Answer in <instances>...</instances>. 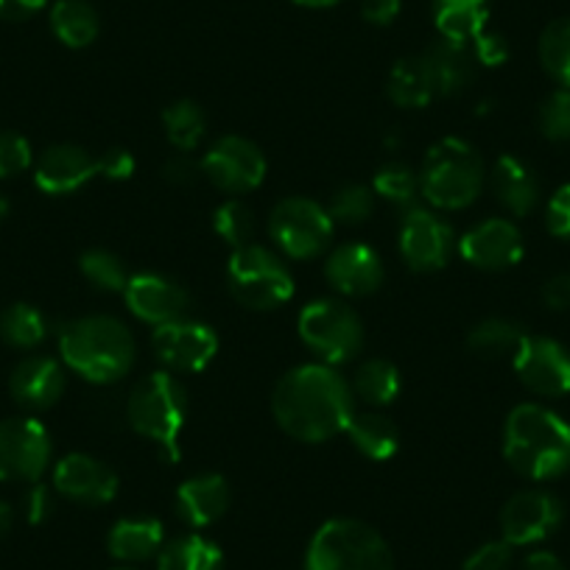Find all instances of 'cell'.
Wrapping results in <instances>:
<instances>
[{"instance_id": "obj_26", "label": "cell", "mask_w": 570, "mask_h": 570, "mask_svg": "<svg viewBox=\"0 0 570 570\" xmlns=\"http://www.w3.org/2000/svg\"><path fill=\"white\" fill-rule=\"evenodd\" d=\"M490 20L487 0H434V26L442 40L470 46Z\"/></svg>"}, {"instance_id": "obj_24", "label": "cell", "mask_w": 570, "mask_h": 570, "mask_svg": "<svg viewBox=\"0 0 570 570\" xmlns=\"http://www.w3.org/2000/svg\"><path fill=\"white\" fill-rule=\"evenodd\" d=\"M166 546V525L157 518H124L109 529L107 548L118 562L135 564L160 557Z\"/></svg>"}, {"instance_id": "obj_17", "label": "cell", "mask_w": 570, "mask_h": 570, "mask_svg": "<svg viewBox=\"0 0 570 570\" xmlns=\"http://www.w3.org/2000/svg\"><path fill=\"white\" fill-rule=\"evenodd\" d=\"M459 255L484 272H503L523 257V233L507 218H487L459 238Z\"/></svg>"}, {"instance_id": "obj_50", "label": "cell", "mask_w": 570, "mask_h": 570, "mask_svg": "<svg viewBox=\"0 0 570 570\" xmlns=\"http://www.w3.org/2000/svg\"><path fill=\"white\" fill-rule=\"evenodd\" d=\"M46 7V0H0V20H29Z\"/></svg>"}, {"instance_id": "obj_28", "label": "cell", "mask_w": 570, "mask_h": 570, "mask_svg": "<svg viewBox=\"0 0 570 570\" xmlns=\"http://www.w3.org/2000/svg\"><path fill=\"white\" fill-rule=\"evenodd\" d=\"M51 29L68 48H87L101 31L96 9L87 0H57L51 9Z\"/></svg>"}, {"instance_id": "obj_52", "label": "cell", "mask_w": 570, "mask_h": 570, "mask_svg": "<svg viewBox=\"0 0 570 570\" xmlns=\"http://www.w3.org/2000/svg\"><path fill=\"white\" fill-rule=\"evenodd\" d=\"M12 523H14L12 507H9L7 501H0V537L7 534L9 529H12Z\"/></svg>"}, {"instance_id": "obj_46", "label": "cell", "mask_w": 570, "mask_h": 570, "mask_svg": "<svg viewBox=\"0 0 570 570\" xmlns=\"http://www.w3.org/2000/svg\"><path fill=\"white\" fill-rule=\"evenodd\" d=\"M98 166H101V177L120 183V179H129L135 174V157L124 149H112L98 157Z\"/></svg>"}, {"instance_id": "obj_11", "label": "cell", "mask_w": 570, "mask_h": 570, "mask_svg": "<svg viewBox=\"0 0 570 570\" xmlns=\"http://www.w3.org/2000/svg\"><path fill=\"white\" fill-rule=\"evenodd\" d=\"M202 174L224 194H249L266 179V157L240 135H224L202 157Z\"/></svg>"}, {"instance_id": "obj_25", "label": "cell", "mask_w": 570, "mask_h": 570, "mask_svg": "<svg viewBox=\"0 0 570 570\" xmlns=\"http://www.w3.org/2000/svg\"><path fill=\"white\" fill-rule=\"evenodd\" d=\"M492 190L512 216H529L540 202V183L523 160L512 155L498 157L492 168Z\"/></svg>"}, {"instance_id": "obj_44", "label": "cell", "mask_w": 570, "mask_h": 570, "mask_svg": "<svg viewBox=\"0 0 570 570\" xmlns=\"http://www.w3.org/2000/svg\"><path fill=\"white\" fill-rule=\"evenodd\" d=\"M473 57L475 62L487 65V68H498V65L507 62L509 57V46L501 35L495 31H481L479 37L473 40Z\"/></svg>"}, {"instance_id": "obj_19", "label": "cell", "mask_w": 570, "mask_h": 570, "mask_svg": "<svg viewBox=\"0 0 570 570\" xmlns=\"http://www.w3.org/2000/svg\"><path fill=\"white\" fill-rule=\"evenodd\" d=\"M325 277L344 297H370L386 279V268L372 246L350 240L327 255Z\"/></svg>"}, {"instance_id": "obj_39", "label": "cell", "mask_w": 570, "mask_h": 570, "mask_svg": "<svg viewBox=\"0 0 570 570\" xmlns=\"http://www.w3.org/2000/svg\"><path fill=\"white\" fill-rule=\"evenodd\" d=\"M327 213L333 224H347V227L364 224L375 213V190L366 185H344L331 196Z\"/></svg>"}, {"instance_id": "obj_4", "label": "cell", "mask_w": 570, "mask_h": 570, "mask_svg": "<svg viewBox=\"0 0 570 570\" xmlns=\"http://www.w3.org/2000/svg\"><path fill=\"white\" fill-rule=\"evenodd\" d=\"M487 168L473 142L442 137L428 149L420 171V194L436 210H462L481 196Z\"/></svg>"}, {"instance_id": "obj_20", "label": "cell", "mask_w": 570, "mask_h": 570, "mask_svg": "<svg viewBox=\"0 0 570 570\" xmlns=\"http://www.w3.org/2000/svg\"><path fill=\"white\" fill-rule=\"evenodd\" d=\"M96 177H101L98 157H92L81 146H70V142L51 146V149L42 151L40 163L35 168L37 188L48 196L76 194V190L85 188Z\"/></svg>"}, {"instance_id": "obj_34", "label": "cell", "mask_w": 570, "mask_h": 570, "mask_svg": "<svg viewBox=\"0 0 570 570\" xmlns=\"http://www.w3.org/2000/svg\"><path fill=\"white\" fill-rule=\"evenodd\" d=\"M48 322L35 305L14 303L0 314V338L14 350H35L46 342Z\"/></svg>"}, {"instance_id": "obj_6", "label": "cell", "mask_w": 570, "mask_h": 570, "mask_svg": "<svg viewBox=\"0 0 570 570\" xmlns=\"http://www.w3.org/2000/svg\"><path fill=\"white\" fill-rule=\"evenodd\" d=\"M305 570H394L381 531L355 518H333L311 537Z\"/></svg>"}, {"instance_id": "obj_22", "label": "cell", "mask_w": 570, "mask_h": 570, "mask_svg": "<svg viewBox=\"0 0 570 570\" xmlns=\"http://www.w3.org/2000/svg\"><path fill=\"white\" fill-rule=\"evenodd\" d=\"M229 501H233V492H229L227 479L218 473H202L183 481L177 498H174L177 514L190 529H207L222 520L227 514Z\"/></svg>"}, {"instance_id": "obj_37", "label": "cell", "mask_w": 570, "mask_h": 570, "mask_svg": "<svg viewBox=\"0 0 570 570\" xmlns=\"http://www.w3.org/2000/svg\"><path fill=\"white\" fill-rule=\"evenodd\" d=\"M372 190H375L381 199H386L389 205L411 210V207H416V196H420V177H416L405 163H386V166L375 174Z\"/></svg>"}, {"instance_id": "obj_41", "label": "cell", "mask_w": 570, "mask_h": 570, "mask_svg": "<svg viewBox=\"0 0 570 570\" xmlns=\"http://www.w3.org/2000/svg\"><path fill=\"white\" fill-rule=\"evenodd\" d=\"M31 160V142L18 131H0V179L18 177L29 171Z\"/></svg>"}, {"instance_id": "obj_47", "label": "cell", "mask_w": 570, "mask_h": 570, "mask_svg": "<svg viewBox=\"0 0 570 570\" xmlns=\"http://www.w3.org/2000/svg\"><path fill=\"white\" fill-rule=\"evenodd\" d=\"M403 0H361V14L372 26H389L400 14Z\"/></svg>"}, {"instance_id": "obj_54", "label": "cell", "mask_w": 570, "mask_h": 570, "mask_svg": "<svg viewBox=\"0 0 570 570\" xmlns=\"http://www.w3.org/2000/svg\"><path fill=\"white\" fill-rule=\"evenodd\" d=\"M9 210H12V205H9V199H7V196H0V222H3V218L9 216Z\"/></svg>"}, {"instance_id": "obj_27", "label": "cell", "mask_w": 570, "mask_h": 570, "mask_svg": "<svg viewBox=\"0 0 570 570\" xmlns=\"http://www.w3.org/2000/svg\"><path fill=\"white\" fill-rule=\"evenodd\" d=\"M355 451L361 456L372 459V462H386L397 453L400 448V431L392 422V416L381 414V411H366V414H353L347 431Z\"/></svg>"}, {"instance_id": "obj_53", "label": "cell", "mask_w": 570, "mask_h": 570, "mask_svg": "<svg viewBox=\"0 0 570 570\" xmlns=\"http://www.w3.org/2000/svg\"><path fill=\"white\" fill-rule=\"evenodd\" d=\"M294 3L305 9H327V7H336L338 0H294Z\"/></svg>"}, {"instance_id": "obj_1", "label": "cell", "mask_w": 570, "mask_h": 570, "mask_svg": "<svg viewBox=\"0 0 570 570\" xmlns=\"http://www.w3.org/2000/svg\"><path fill=\"white\" fill-rule=\"evenodd\" d=\"M272 414L299 442H327L347 431L355 414L353 386L331 364H303L285 372L272 392Z\"/></svg>"}, {"instance_id": "obj_13", "label": "cell", "mask_w": 570, "mask_h": 570, "mask_svg": "<svg viewBox=\"0 0 570 570\" xmlns=\"http://www.w3.org/2000/svg\"><path fill=\"white\" fill-rule=\"evenodd\" d=\"M564 507L553 492L523 490L501 509V534L509 546H537L562 525Z\"/></svg>"}, {"instance_id": "obj_16", "label": "cell", "mask_w": 570, "mask_h": 570, "mask_svg": "<svg viewBox=\"0 0 570 570\" xmlns=\"http://www.w3.org/2000/svg\"><path fill=\"white\" fill-rule=\"evenodd\" d=\"M124 297L137 320L155 327L185 320L190 308V297L183 285L157 272L131 274Z\"/></svg>"}, {"instance_id": "obj_49", "label": "cell", "mask_w": 570, "mask_h": 570, "mask_svg": "<svg viewBox=\"0 0 570 570\" xmlns=\"http://www.w3.org/2000/svg\"><path fill=\"white\" fill-rule=\"evenodd\" d=\"M163 174H166L168 183H174V185H190V183H194V179L202 174V166H199V163L190 160V157L185 155V151H179V155H174L171 160L166 163V168H163Z\"/></svg>"}, {"instance_id": "obj_2", "label": "cell", "mask_w": 570, "mask_h": 570, "mask_svg": "<svg viewBox=\"0 0 570 570\" xmlns=\"http://www.w3.org/2000/svg\"><path fill=\"white\" fill-rule=\"evenodd\" d=\"M503 456L523 479H559L570 468V422L540 403L514 405L503 425Z\"/></svg>"}, {"instance_id": "obj_45", "label": "cell", "mask_w": 570, "mask_h": 570, "mask_svg": "<svg viewBox=\"0 0 570 570\" xmlns=\"http://www.w3.org/2000/svg\"><path fill=\"white\" fill-rule=\"evenodd\" d=\"M53 514V492L46 484L35 481L31 490L26 492V518L29 523H46Z\"/></svg>"}, {"instance_id": "obj_35", "label": "cell", "mask_w": 570, "mask_h": 570, "mask_svg": "<svg viewBox=\"0 0 570 570\" xmlns=\"http://www.w3.org/2000/svg\"><path fill=\"white\" fill-rule=\"evenodd\" d=\"M540 62L557 85L570 90V18L553 20L540 37Z\"/></svg>"}, {"instance_id": "obj_36", "label": "cell", "mask_w": 570, "mask_h": 570, "mask_svg": "<svg viewBox=\"0 0 570 570\" xmlns=\"http://www.w3.org/2000/svg\"><path fill=\"white\" fill-rule=\"evenodd\" d=\"M79 268L90 285H96L98 292H126V285H129V268L126 263L120 261L115 252L109 249H87L85 255L79 257Z\"/></svg>"}, {"instance_id": "obj_21", "label": "cell", "mask_w": 570, "mask_h": 570, "mask_svg": "<svg viewBox=\"0 0 570 570\" xmlns=\"http://www.w3.org/2000/svg\"><path fill=\"white\" fill-rule=\"evenodd\" d=\"M9 392L14 403L31 411H46L57 405L65 392V370L51 355H29L14 366L9 377Z\"/></svg>"}, {"instance_id": "obj_38", "label": "cell", "mask_w": 570, "mask_h": 570, "mask_svg": "<svg viewBox=\"0 0 570 570\" xmlns=\"http://www.w3.org/2000/svg\"><path fill=\"white\" fill-rule=\"evenodd\" d=\"M213 229H216L224 244L238 249V246L252 244V238H255V213L240 199H229L213 213Z\"/></svg>"}, {"instance_id": "obj_15", "label": "cell", "mask_w": 570, "mask_h": 570, "mask_svg": "<svg viewBox=\"0 0 570 570\" xmlns=\"http://www.w3.org/2000/svg\"><path fill=\"white\" fill-rule=\"evenodd\" d=\"M157 358L174 372H202L218 353V336L210 325L194 320H177L155 327L151 336Z\"/></svg>"}, {"instance_id": "obj_29", "label": "cell", "mask_w": 570, "mask_h": 570, "mask_svg": "<svg viewBox=\"0 0 570 570\" xmlns=\"http://www.w3.org/2000/svg\"><path fill=\"white\" fill-rule=\"evenodd\" d=\"M157 570H224V553L207 537L185 534L163 546Z\"/></svg>"}, {"instance_id": "obj_23", "label": "cell", "mask_w": 570, "mask_h": 570, "mask_svg": "<svg viewBox=\"0 0 570 570\" xmlns=\"http://www.w3.org/2000/svg\"><path fill=\"white\" fill-rule=\"evenodd\" d=\"M420 59L425 65V73L431 79L436 98L456 96V92L468 90L475 76L473 51L468 46H459V42L436 40L425 53H420Z\"/></svg>"}, {"instance_id": "obj_12", "label": "cell", "mask_w": 570, "mask_h": 570, "mask_svg": "<svg viewBox=\"0 0 570 570\" xmlns=\"http://www.w3.org/2000/svg\"><path fill=\"white\" fill-rule=\"evenodd\" d=\"M456 244L453 227L434 210H425V207L405 210L403 222H400V255L409 268L440 272L448 266Z\"/></svg>"}, {"instance_id": "obj_5", "label": "cell", "mask_w": 570, "mask_h": 570, "mask_svg": "<svg viewBox=\"0 0 570 570\" xmlns=\"http://www.w3.org/2000/svg\"><path fill=\"white\" fill-rule=\"evenodd\" d=\"M126 411L137 434L155 442L168 462H177L179 436L188 420V392L183 383L166 370L151 372L135 383Z\"/></svg>"}, {"instance_id": "obj_30", "label": "cell", "mask_w": 570, "mask_h": 570, "mask_svg": "<svg viewBox=\"0 0 570 570\" xmlns=\"http://www.w3.org/2000/svg\"><path fill=\"white\" fill-rule=\"evenodd\" d=\"M386 92L403 109H422L436 98L420 57H405L394 65L386 81Z\"/></svg>"}, {"instance_id": "obj_14", "label": "cell", "mask_w": 570, "mask_h": 570, "mask_svg": "<svg viewBox=\"0 0 570 570\" xmlns=\"http://www.w3.org/2000/svg\"><path fill=\"white\" fill-rule=\"evenodd\" d=\"M518 377L540 397L570 394V350L546 336H525L512 355Z\"/></svg>"}, {"instance_id": "obj_18", "label": "cell", "mask_w": 570, "mask_h": 570, "mask_svg": "<svg viewBox=\"0 0 570 570\" xmlns=\"http://www.w3.org/2000/svg\"><path fill=\"white\" fill-rule=\"evenodd\" d=\"M120 479L109 464L87 453H68L53 468V490L81 507H101L118 495Z\"/></svg>"}, {"instance_id": "obj_3", "label": "cell", "mask_w": 570, "mask_h": 570, "mask_svg": "<svg viewBox=\"0 0 570 570\" xmlns=\"http://www.w3.org/2000/svg\"><path fill=\"white\" fill-rule=\"evenodd\" d=\"M59 353L85 381L115 383L135 364V338L115 316H81L59 327Z\"/></svg>"}, {"instance_id": "obj_55", "label": "cell", "mask_w": 570, "mask_h": 570, "mask_svg": "<svg viewBox=\"0 0 570 570\" xmlns=\"http://www.w3.org/2000/svg\"><path fill=\"white\" fill-rule=\"evenodd\" d=\"M112 570H137V568H131V564H120V568H112Z\"/></svg>"}, {"instance_id": "obj_40", "label": "cell", "mask_w": 570, "mask_h": 570, "mask_svg": "<svg viewBox=\"0 0 570 570\" xmlns=\"http://www.w3.org/2000/svg\"><path fill=\"white\" fill-rule=\"evenodd\" d=\"M540 131L553 142H570V90L551 92L546 101L540 104V115H537Z\"/></svg>"}, {"instance_id": "obj_51", "label": "cell", "mask_w": 570, "mask_h": 570, "mask_svg": "<svg viewBox=\"0 0 570 570\" xmlns=\"http://www.w3.org/2000/svg\"><path fill=\"white\" fill-rule=\"evenodd\" d=\"M520 570H568L562 559L551 551H531L529 557L523 559Z\"/></svg>"}, {"instance_id": "obj_43", "label": "cell", "mask_w": 570, "mask_h": 570, "mask_svg": "<svg viewBox=\"0 0 570 570\" xmlns=\"http://www.w3.org/2000/svg\"><path fill=\"white\" fill-rule=\"evenodd\" d=\"M546 224L548 233L557 235V238L562 240H570V185H562V188L551 196L546 210Z\"/></svg>"}, {"instance_id": "obj_32", "label": "cell", "mask_w": 570, "mask_h": 570, "mask_svg": "<svg viewBox=\"0 0 570 570\" xmlns=\"http://www.w3.org/2000/svg\"><path fill=\"white\" fill-rule=\"evenodd\" d=\"M529 333L512 320L503 316H492V320L479 322L473 331L468 333V347L481 358H503V355H514L523 338Z\"/></svg>"}, {"instance_id": "obj_10", "label": "cell", "mask_w": 570, "mask_h": 570, "mask_svg": "<svg viewBox=\"0 0 570 570\" xmlns=\"http://www.w3.org/2000/svg\"><path fill=\"white\" fill-rule=\"evenodd\" d=\"M53 456L48 428L35 416H12L0 422V481L35 484Z\"/></svg>"}, {"instance_id": "obj_7", "label": "cell", "mask_w": 570, "mask_h": 570, "mask_svg": "<svg viewBox=\"0 0 570 570\" xmlns=\"http://www.w3.org/2000/svg\"><path fill=\"white\" fill-rule=\"evenodd\" d=\"M233 297L252 311H272L294 297V274L283 257L261 244L233 249L227 263Z\"/></svg>"}, {"instance_id": "obj_48", "label": "cell", "mask_w": 570, "mask_h": 570, "mask_svg": "<svg viewBox=\"0 0 570 570\" xmlns=\"http://www.w3.org/2000/svg\"><path fill=\"white\" fill-rule=\"evenodd\" d=\"M542 303L551 311L570 308V274H553V277L542 285Z\"/></svg>"}, {"instance_id": "obj_42", "label": "cell", "mask_w": 570, "mask_h": 570, "mask_svg": "<svg viewBox=\"0 0 570 570\" xmlns=\"http://www.w3.org/2000/svg\"><path fill=\"white\" fill-rule=\"evenodd\" d=\"M514 562V546L507 540H490L484 546L475 548L468 559H464L462 570H512Z\"/></svg>"}, {"instance_id": "obj_31", "label": "cell", "mask_w": 570, "mask_h": 570, "mask_svg": "<svg viewBox=\"0 0 570 570\" xmlns=\"http://www.w3.org/2000/svg\"><path fill=\"white\" fill-rule=\"evenodd\" d=\"M353 394L364 400L372 409H381V405H389L400 394V370L386 358H370L355 370L353 375Z\"/></svg>"}, {"instance_id": "obj_33", "label": "cell", "mask_w": 570, "mask_h": 570, "mask_svg": "<svg viewBox=\"0 0 570 570\" xmlns=\"http://www.w3.org/2000/svg\"><path fill=\"white\" fill-rule=\"evenodd\" d=\"M163 129H166V137L174 149L188 155V151H194L205 140L207 115L199 104L183 98V101H174L171 107H166V112H163Z\"/></svg>"}, {"instance_id": "obj_9", "label": "cell", "mask_w": 570, "mask_h": 570, "mask_svg": "<svg viewBox=\"0 0 570 570\" xmlns=\"http://www.w3.org/2000/svg\"><path fill=\"white\" fill-rule=\"evenodd\" d=\"M333 218L327 207L320 202L305 199V196H288L277 202L268 216V233L274 244L294 261H308L320 257L331 246Z\"/></svg>"}, {"instance_id": "obj_8", "label": "cell", "mask_w": 570, "mask_h": 570, "mask_svg": "<svg viewBox=\"0 0 570 570\" xmlns=\"http://www.w3.org/2000/svg\"><path fill=\"white\" fill-rule=\"evenodd\" d=\"M299 338L322 364H347L366 342L364 322L344 299L322 297L305 305L297 320Z\"/></svg>"}]
</instances>
